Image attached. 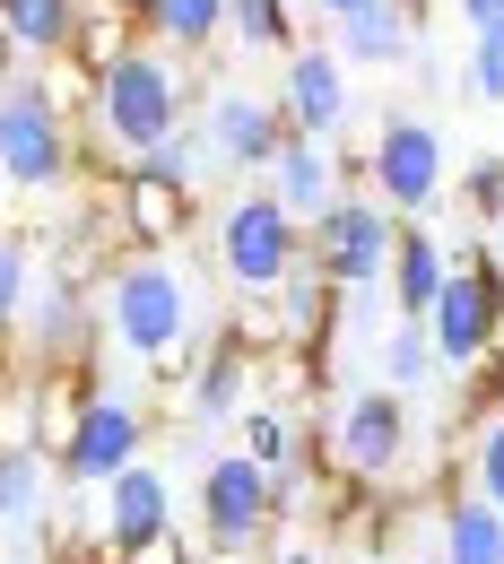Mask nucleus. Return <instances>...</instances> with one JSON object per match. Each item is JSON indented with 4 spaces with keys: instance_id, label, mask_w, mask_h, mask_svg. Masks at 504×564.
Listing matches in <instances>:
<instances>
[{
    "instance_id": "1",
    "label": "nucleus",
    "mask_w": 504,
    "mask_h": 564,
    "mask_svg": "<svg viewBox=\"0 0 504 564\" xmlns=\"http://www.w3.org/2000/svg\"><path fill=\"white\" fill-rule=\"evenodd\" d=\"M0 174L18 200H35V192L71 200L87 183V122H71L44 96L35 62H18V53H9V87H0Z\"/></svg>"
},
{
    "instance_id": "2",
    "label": "nucleus",
    "mask_w": 504,
    "mask_h": 564,
    "mask_svg": "<svg viewBox=\"0 0 504 564\" xmlns=\"http://www.w3.org/2000/svg\"><path fill=\"white\" fill-rule=\"evenodd\" d=\"M192 105H201V87L183 78V53L148 44V53H131L122 70L105 78V96H96V140L114 148L122 174H131V165H148L157 148L192 122Z\"/></svg>"
},
{
    "instance_id": "3",
    "label": "nucleus",
    "mask_w": 504,
    "mask_h": 564,
    "mask_svg": "<svg viewBox=\"0 0 504 564\" xmlns=\"http://www.w3.org/2000/svg\"><path fill=\"white\" fill-rule=\"evenodd\" d=\"M96 304H105V339L131 348L140 365L192 348V286H183V270H174V252H131V261L105 279Z\"/></svg>"
},
{
    "instance_id": "4",
    "label": "nucleus",
    "mask_w": 504,
    "mask_h": 564,
    "mask_svg": "<svg viewBox=\"0 0 504 564\" xmlns=\"http://www.w3.org/2000/svg\"><path fill=\"white\" fill-rule=\"evenodd\" d=\"M279 478L244 452H217L201 460V547L210 556H279Z\"/></svg>"
},
{
    "instance_id": "5",
    "label": "nucleus",
    "mask_w": 504,
    "mask_h": 564,
    "mask_svg": "<svg viewBox=\"0 0 504 564\" xmlns=\"http://www.w3.org/2000/svg\"><path fill=\"white\" fill-rule=\"evenodd\" d=\"M296 261H304L296 209L270 183H244V192L226 200V217H217V270H226V286H235V295H279Z\"/></svg>"
},
{
    "instance_id": "6",
    "label": "nucleus",
    "mask_w": 504,
    "mask_h": 564,
    "mask_svg": "<svg viewBox=\"0 0 504 564\" xmlns=\"http://www.w3.org/2000/svg\"><path fill=\"white\" fill-rule=\"evenodd\" d=\"M452 192V156H443V131L427 113L392 105L383 131H374V200L392 217H435V200Z\"/></svg>"
},
{
    "instance_id": "7",
    "label": "nucleus",
    "mask_w": 504,
    "mask_h": 564,
    "mask_svg": "<svg viewBox=\"0 0 504 564\" xmlns=\"http://www.w3.org/2000/svg\"><path fill=\"white\" fill-rule=\"evenodd\" d=\"M304 243H313V261L331 270V286H340V295H365V286H392L400 217L383 209V200H340V209L322 217Z\"/></svg>"
},
{
    "instance_id": "8",
    "label": "nucleus",
    "mask_w": 504,
    "mask_h": 564,
    "mask_svg": "<svg viewBox=\"0 0 504 564\" xmlns=\"http://www.w3.org/2000/svg\"><path fill=\"white\" fill-rule=\"evenodd\" d=\"M148 434H157V417H148L140 400L105 391V400L78 417L71 452H62V478H71V495H105L122 469H140V460H148Z\"/></svg>"
},
{
    "instance_id": "9",
    "label": "nucleus",
    "mask_w": 504,
    "mask_h": 564,
    "mask_svg": "<svg viewBox=\"0 0 504 564\" xmlns=\"http://www.w3.org/2000/svg\"><path fill=\"white\" fill-rule=\"evenodd\" d=\"M210 140H217V165H235L244 183H270V165L288 156V140H304L279 105V87H217L210 96Z\"/></svg>"
},
{
    "instance_id": "10",
    "label": "nucleus",
    "mask_w": 504,
    "mask_h": 564,
    "mask_svg": "<svg viewBox=\"0 0 504 564\" xmlns=\"http://www.w3.org/2000/svg\"><path fill=\"white\" fill-rule=\"evenodd\" d=\"M409 400L400 391H357L348 409H340V469H357L365 487H392L400 469H409Z\"/></svg>"
},
{
    "instance_id": "11",
    "label": "nucleus",
    "mask_w": 504,
    "mask_h": 564,
    "mask_svg": "<svg viewBox=\"0 0 504 564\" xmlns=\"http://www.w3.org/2000/svg\"><path fill=\"white\" fill-rule=\"evenodd\" d=\"M279 105H288V122L304 140H340L348 131V113H357V87H348V62H340V44H304L279 78Z\"/></svg>"
},
{
    "instance_id": "12",
    "label": "nucleus",
    "mask_w": 504,
    "mask_h": 564,
    "mask_svg": "<svg viewBox=\"0 0 504 564\" xmlns=\"http://www.w3.org/2000/svg\"><path fill=\"white\" fill-rule=\"evenodd\" d=\"M122 217H131V243H140V252H174V243H192V226H201V192L174 183L165 165H131V174H122Z\"/></svg>"
},
{
    "instance_id": "13",
    "label": "nucleus",
    "mask_w": 504,
    "mask_h": 564,
    "mask_svg": "<svg viewBox=\"0 0 504 564\" xmlns=\"http://www.w3.org/2000/svg\"><path fill=\"white\" fill-rule=\"evenodd\" d=\"M452 286V243L435 235L427 217H400V252H392V313L400 322H427Z\"/></svg>"
},
{
    "instance_id": "14",
    "label": "nucleus",
    "mask_w": 504,
    "mask_h": 564,
    "mask_svg": "<svg viewBox=\"0 0 504 564\" xmlns=\"http://www.w3.org/2000/svg\"><path fill=\"white\" fill-rule=\"evenodd\" d=\"M96 521H105L114 547H140V539H157V530H174V487H165V469H157V460L122 469L114 487L96 495Z\"/></svg>"
},
{
    "instance_id": "15",
    "label": "nucleus",
    "mask_w": 504,
    "mask_h": 564,
    "mask_svg": "<svg viewBox=\"0 0 504 564\" xmlns=\"http://www.w3.org/2000/svg\"><path fill=\"white\" fill-rule=\"evenodd\" d=\"M270 192H279V200L296 209V226L313 235L322 217L348 200V192H340V148L331 140H288V156L270 165Z\"/></svg>"
},
{
    "instance_id": "16",
    "label": "nucleus",
    "mask_w": 504,
    "mask_h": 564,
    "mask_svg": "<svg viewBox=\"0 0 504 564\" xmlns=\"http://www.w3.org/2000/svg\"><path fill=\"white\" fill-rule=\"evenodd\" d=\"M53 503H71V478H62V460L44 452V443H9L0 452V512H9V530L26 539Z\"/></svg>"
},
{
    "instance_id": "17",
    "label": "nucleus",
    "mask_w": 504,
    "mask_h": 564,
    "mask_svg": "<svg viewBox=\"0 0 504 564\" xmlns=\"http://www.w3.org/2000/svg\"><path fill=\"white\" fill-rule=\"evenodd\" d=\"M253 356L235 348V339H201V373H192V425H244V409H253Z\"/></svg>"
},
{
    "instance_id": "18",
    "label": "nucleus",
    "mask_w": 504,
    "mask_h": 564,
    "mask_svg": "<svg viewBox=\"0 0 504 564\" xmlns=\"http://www.w3.org/2000/svg\"><path fill=\"white\" fill-rule=\"evenodd\" d=\"M87 9H96V0H0L9 53H18V62H53V53H71L78 26H87Z\"/></svg>"
},
{
    "instance_id": "19",
    "label": "nucleus",
    "mask_w": 504,
    "mask_h": 564,
    "mask_svg": "<svg viewBox=\"0 0 504 564\" xmlns=\"http://www.w3.org/2000/svg\"><path fill=\"white\" fill-rule=\"evenodd\" d=\"M409 44H418V18H409L400 0H383V9H365V18L340 26V62H348V70H400Z\"/></svg>"
},
{
    "instance_id": "20",
    "label": "nucleus",
    "mask_w": 504,
    "mask_h": 564,
    "mask_svg": "<svg viewBox=\"0 0 504 564\" xmlns=\"http://www.w3.org/2000/svg\"><path fill=\"white\" fill-rule=\"evenodd\" d=\"M235 452H244V460H261L270 478H296V469H304V409L253 400L244 425H235Z\"/></svg>"
},
{
    "instance_id": "21",
    "label": "nucleus",
    "mask_w": 504,
    "mask_h": 564,
    "mask_svg": "<svg viewBox=\"0 0 504 564\" xmlns=\"http://www.w3.org/2000/svg\"><path fill=\"white\" fill-rule=\"evenodd\" d=\"M435 530H443V564H504V512L487 495L435 503Z\"/></svg>"
},
{
    "instance_id": "22",
    "label": "nucleus",
    "mask_w": 504,
    "mask_h": 564,
    "mask_svg": "<svg viewBox=\"0 0 504 564\" xmlns=\"http://www.w3.org/2000/svg\"><path fill=\"white\" fill-rule=\"evenodd\" d=\"M226 35L253 44V53H279V62L304 53V26H296L288 0H226Z\"/></svg>"
},
{
    "instance_id": "23",
    "label": "nucleus",
    "mask_w": 504,
    "mask_h": 564,
    "mask_svg": "<svg viewBox=\"0 0 504 564\" xmlns=\"http://www.w3.org/2000/svg\"><path fill=\"white\" fill-rule=\"evenodd\" d=\"M435 373H443V356H435V330L427 322H392V339H383V391H427Z\"/></svg>"
},
{
    "instance_id": "24",
    "label": "nucleus",
    "mask_w": 504,
    "mask_h": 564,
    "mask_svg": "<svg viewBox=\"0 0 504 564\" xmlns=\"http://www.w3.org/2000/svg\"><path fill=\"white\" fill-rule=\"evenodd\" d=\"M452 200H461V226H496L504 217V148H470L452 165Z\"/></svg>"
},
{
    "instance_id": "25",
    "label": "nucleus",
    "mask_w": 504,
    "mask_h": 564,
    "mask_svg": "<svg viewBox=\"0 0 504 564\" xmlns=\"http://www.w3.org/2000/svg\"><path fill=\"white\" fill-rule=\"evenodd\" d=\"M157 9V44L165 53H210L226 35V0H148Z\"/></svg>"
},
{
    "instance_id": "26",
    "label": "nucleus",
    "mask_w": 504,
    "mask_h": 564,
    "mask_svg": "<svg viewBox=\"0 0 504 564\" xmlns=\"http://www.w3.org/2000/svg\"><path fill=\"white\" fill-rule=\"evenodd\" d=\"M35 78H44V96H53L71 122H96V96H105V78L87 70L78 53H53V62H35Z\"/></svg>"
},
{
    "instance_id": "27",
    "label": "nucleus",
    "mask_w": 504,
    "mask_h": 564,
    "mask_svg": "<svg viewBox=\"0 0 504 564\" xmlns=\"http://www.w3.org/2000/svg\"><path fill=\"white\" fill-rule=\"evenodd\" d=\"M148 165H165V174H174V183H192V192H201V183H210V165H217V140H210V113H201V122H183V131H174V140L157 148V156H148Z\"/></svg>"
},
{
    "instance_id": "28",
    "label": "nucleus",
    "mask_w": 504,
    "mask_h": 564,
    "mask_svg": "<svg viewBox=\"0 0 504 564\" xmlns=\"http://www.w3.org/2000/svg\"><path fill=\"white\" fill-rule=\"evenodd\" d=\"M461 96H470V105H504V26L470 35V62H461Z\"/></svg>"
},
{
    "instance_id": "29",
    "label": "nucleus",
    "mask_w": 504,
    "mask_h": 564,
    "mask_svg": "<svg viewBox=\"0 0 504 564\" xmlns=\"http://www.w3.org/2000/svg\"><path fill=\"white\" fill-rule=\"evenodd\" d=\"M504 417V365L496 356H479L470 373H461V434H479V425Z\"/></svg>"
},
{
    "instance_id": "30",
    "label": "nucleus",
    "mask_w": 504,
    "mask_h": 564,
    "mask_svg": "<svg viewBox=\"0 0 504 564\" xmlns=\"http://www.w3.org/2000/svg\"><path fill=\"white\" fill-rule=\"evenodd\" d=\"M114 564H210V547H201V539L174 521V530H157V539H140V547H122Z\"/></svg>"
},
{
    "instance_id": "31",
    "label": "nucleus",
    "mask_w": 504,
    "mask_h": 564,
    "mask_svg": "<svg viewBox=\"0 0 504 564\" xmlns=\"http://www.w3.org/2000/svg\"><path fill=\"white\" fill-rule=\"evenodd\" d=\"M470 469H479V495H487V503L504 512V417L470 434Z\"/></svg>"
},
{
    "instance_id": "32",
    "label": "nucleus",
    "mask_w": 504,
    "mask_h": 564,
    "mask_svg": "<svg viewBox=\"0 0 504 564\" xmlns=\"http://www.w3.org/2000/svg\"><path fill=\"white\" fill-rule=\"evenodd\" d=\"M452 9H461V26H470V35H487V26H504V0H452Z\"/></svg>"
},
{
    "instance_id": "33",
    "label": "nucleus",
    "mask_w": 504,
    "mask_h": 564,
    "mask_svg": "<svg viewBox=\"0 0 504 564\" xmlns=\"http://www.w3.org/2000/svg\"><path fill=\"white\" fill-rule=\"evenodd\" d=\"M313 9H322L331 26H348V18H365V9H383V0H313Z\"/></svg>"
},
{
    "instance_id": "34",
    "label": "nucleus",
    "mask_w": 504,
    "mask_h": 564,
    "mask_svg": "<svg viewBox=\"0 0 504 564\" xmlns=\"http://www.w3.org/2000/svg\"><path fill=\"white\" fill-rule=\"evenodd\" d=\"M270 564H331V556H322V547H279Z\"/></svg>"
},
{
    "instance_id": "35",
    "label": "nucleus",
    "mask_w": 504,
    "mask_h": 564,
    "mask_svg": "<svg viewBox=\"0 0 504 564\" xmlns=\"http://www.w3.org/2000/svg\"><path fill=\"white\" fill-rule=\"evenodd\" d=\"M400 9H409V18H418V35H427V26H435V0H400Z\"/></svg>"
},
{
    "instance_id": "36",
    "label": "nucleus",
    "mask_w": 504,
    "mask_h": 564,
    "mask_svg": "<svg viewBox=\"0 0 504 564\" xmlns=\"http://www.w3.org/2000/svg\"><path fill=\"white\" fill-rule=\"evenodd\" d=\"M487 243H496V261H504V217H496V226H487Z\"/></svg>"
},
{
    "instance_id": "37",
    "label": "nucleus",
    "mask_w": 504,
    "mask_h": 564,
    "mask_svg": "<svg viewBox=\"0 0 504 564\" xmlns=\"http://www.w3.org/2000/svg\"><path fill=\"white\" fill-rule=\"evenodd\" d=\"M210 564H270V556H210Z\"/></svg>"
},
{
    "instance_id": "38",
    "label": "nucleus",
    "mask_w": 504,
    "mask_h": 564,
    "mask_svg": "<svg viewBox=\"0 0 504 564\" xmlns=\"http://www.w3.org/2000/svg\"><path fill=\"white\" fill-rule=\"evenodd\" d=\"M340 564H383V556H340Z\"/></svg>"
}]
</instances>
